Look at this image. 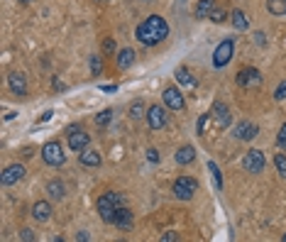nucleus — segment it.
Listing matches in <instances>:
<instances>
[{"instance_id": "f257e3e1", "label": "nucleus", "mask_w": 286, "mask_h": 242, "mask_svg": "<svg viewBox=\"0 0 286 242\" xmlns=\"http://www.w3.org/2000/svg\"><path fill=\"white\" fill-rule=\"evenodd\" d=\"M167 37H169V25L159 15H150L145 22L137 27V40L145 47H154V44L164 42Z\"/></svg>"}, {"instance_id": "f03ea898", "label": "nucleus", "mask_w": 286, "mask_h": 242, "mask_svg": "<svg viewBox=\"0 0 286 242\" xmlns=\"http://www.w3.org/2000/svg\"><path fill=\"white\" fill-rule=\"evenodd\" d=\"M95 205H98L100 218H103L105 222H113L115 210H117L120 205H125V198H122L120 193H115V191H108V193H103V196L95 201Z\"/></svg>"}, {"instance_id": "7ed1b4c3", "label": "nucleus", "mask_w": 286, "mask_h": 242, "mask_svg": "<svg viewBox=\"0 0 286 242\" xmlns=\"http://www.w3.org/2000/svg\"><path fill=\"white\" fill-rule=\"evenodd\" d=\"M42 159H44V164H49V166H61V164L66 161L64 147H61L57 140L47 142V144L42 147Z\"/></svg>"}, {"instance_id": "20e7f679", "label": "nucleus", "mask_w": 286, "mask_h": 242, "mask_svg": "<svg viewBox=\"0 0 286 242\" xmlns=\"http://www.w3.org/2000/svg\"><path fill=\"white\" fill-rule=\"evenodd\" d=\"M196 191H198V181L191 179V176H179L174 181V196L179 201H191Z\"/></svg>"}, {"instance_id": "39448f33", "label": "nucleus", "mask_w": 286, "mask_h": 242, "mask_svg": "<svg viewBox=\"0 0 286 242\" xmlns=\"http://www.w3.org/2000/svg\"><path fill=\"white\" fill-rule=\"evenodd\" d=\"M235 54V40H223L218 44V49L213 52V66L215 69H223Z\"/></svg>"}, {"instance_id": "423d86ee", "label": "nucleus", "mask_w": 286, "mask_h": 242, "mask_svg": "<svg viewBox=\"0 0 286 242\" xmlns=\"http://www.w3.org/2000/svg\"><path fill=\"white\" fill-rule=\"evenodd\" d=\"M88 144H91V135L88 132H83L81 127H69V149L71 152L81 154L83 149H88Z\"/></svg>"}, {"instance_id": "0eeeda50", "label": "nucleus", "mask_w": 286, "mask_h": 242, "mask_svg": "<svg viewBox=\"0 0 286 242\" xmlns=\"http://www.w3.org/2000/svg\"><path fill=\"white\" fill-rule=\"evenodd\" d=\"M264 152H259V149H249L247 154H245V159H242V166H245V171L247 174H259L262 169H264Z\"/></svg>"}, {"instance_id": "6e6552de", "label": "nucleus", "mask_w": 286, "mask_h": 242, "mask_svg": "<svg viewBox=\"0 0 286 242\" xmlns=\"http://www.w3.org/2000/svg\"><path fill=\"white\" fill-rule=\"evenodd\" d=\"M162 98H164V105H167L169 110H176V113H181V110L186 108V101H184V96H181V91H179V88H174V86H169V88H164V93H162Z\"/></svg>"}, {"instance_id": "1a4fd4ad", "label": "nucleus", "mask_w": 286, "mask_h": 242, "mask_svg": "<svg viewBox=\"0 0 286 242\" xmlns=\"http://www.w3.org/2000/svg\"><path fill=\"white\" fill-rule=\"evenodd\" d=\"M25 174H27V169L22 164H10V166H5L0 181H3V186H15V183H20L25 179Z\"/></svg>"}, {"instance_id": "9d476101", "label": "nucleus", "mask_w": 286, "mask_h": 242, "mask_svg": "<svg viewBox=\"0 0 286 242\" xmlns=\"http://www.w3.org/2000/svg\"><path fill=\"white\" fill-rule=\"evenodd\" d=\"M210 115L215 118V122H218V130H225V127L232 122L230 108H228L223 101H215V103H213V108H210Z\"/></svg>"}, {"instance_id": "9b49d317", "label": "nucleus", "mask_w": 286, "mask_h": 242, "mask_svg": "<svg viewBox=\"0 0 286 242\" xmlns=\"http://www.w3.org/2000/svg\"><path fill=\"white\" fill-rule=\"evenodd\" d=\"M145 118H147V125H150L152 130H162V127L167 125V110H164L162 105H150Z\"/></svg>"}, {"instance_id": "f8f14e48", "label": "nucleus", "mask_w": 286, "mask_h": 242, "mask_svg": "<svg viewBox=\"0 0 286 242\" xmlns=\"http://www.w3.org/2000/svg\"><path fill=\"white\" fill-rule=\"evenodd\" d=\"M237 83L242 86V88H257V86H262V74L257 71V69H242L240 74H237Z\"/></svg>"}, {"instance_id": "ddd939ff", "label": "nucleus", "mask_w": 286, "mask_h": 242, "mask_svg": "<svg viewBox=\"0 0 286 242\" xmlns=\"http://www.w3.org/2000/svg\"><path fill=\"white\" fill-rule=\"evenodd\" d=\"M257 132H259V127H257L254 122H249V120H245V122L235 125V130H232V135H235L240 142H249V140H254V137H257Z\"/></svg>"}, {"instance_id": "4468645a", "label": "nucleus", "mask_w": 286, "mask_h": 242, "mask_svg": "<svg viewBox=\"0 0 286 242\" xmlns=\"http://www.w3.org/2000/svg\"><path fill=\"white\" fill-rule=\"evenodd\" d=\"M132 220H134L132 210H130V208H125V205H120V208L115 210L113 225H115V227H120V230H130V227H132Z\"/></svg>"}, {"instance_id": "2eb2a0df", "label": "nucleus", "mask_w": 286, "mask_h": 242, "mask_svg": "<svg viewBox=\"0 0 286 242\" xmlns=\"http://www.w3.org/2000/svg\"><path fill=\"white\" fill-rule=\"evenodd\" d=\"M8 83H10V91H13L15 96H27V81H25V74L13 71V74L8 76Z\"/></svg>"}, {"instance_id": "dca6fc26", "label": "nucleus", "mask_w": 286, "mask_h": 242, "mask_svg": "<svg viewBox=\"0 0 286 242\" xmlns=\"http://www.w3.org/2000/svg\"><path fill=\"white\" fill-rule=\"evenodd\" d=\"M32 218H35L37 222H47V220L52 218V203H49V201H37V203L32 205Z\"/></svg>"}, {"instance_id": "f3484780", "label": "nucleus", "mask_w": 286, "mask_h": 242, "mask_svg": "<svg viewBox=\"0 0 286 242\" xmlns=\"http://www.w3.org/2000/svg\"><path fill=\"white\" fill-rule=\"evenodd\" d=\"M218 5H215V0H198V5H196V10H193V15H196V20H208L210 15H213V10H215Z\"/></svg>"}, {"instance_id": "a211bd4d", "label": "nucleus", "mask_w": 286, "mask_h": 242, "mask_svg": "<svg viewBox=\"0 0 286 242\" xmlns=\"http://www.w3.org/2000/svg\"><path fill=\"white\" fill-rule=\"evenodd\" d=\"M176 164L179 166H189V164H193V159H196V149L191 147V144H184L179 152H176Z\"/></svg>"}, {"instance_id": "6ab92c4d", "label": "nucleus", "mask_w": 286, "mask_h": 242, "mask_svg": "<svg viewBox=\"0 0 286 242\" xmlns=\"http://www.w3.org/2000/svg\"><path fill=\"white\" fill-rule=\"evenodd\" d=\"M78 161L83 164V166H100V154L95 152V149H83L81 154H78Z\"/></svg>"}, {"instance_id": "aec40b11", "label": "nucleus", "mask_w": 286, "mask_h": 242, "mask_svg": "<svg viewBox=\"0 0 286 242\" xmlns=\"http://www.w3.org/2000/svg\"><path fill=\"white\" fill-rule=\"evenodd\" d=\"M267 13L274 18L286 15V0H267Z\"/></svg>"}, {"instance_id": "412c9836", "label": "nucleus", "mask_w": 286, "mask_h": 242, "mask_svg": "<svg viewBox=\"0 0 286 242\" xmlns=\"http://www.w3.org/2000/svg\"><path fill=\"white\" fill-rule=\"evenodd\" d=\"M134 57H137V54H134L132 49H120V54H117L115 61H117L120 69H130V66L134 64Z\"/></svg>"}, {"instance_id": "4be33fe9", "label": "nucleus", "mask_w": 286, "mask_h": 242, "mask_svg": "<svg viewBox=\"0 0 286 242\" xmlns=\"http://www.w3.org/2000/svg\"><path fill=\"white\" fill-rule=\"evenodd\" d=\"M230 20H232V27H235V30H240V32H245V30L249 27V20L245 18V13H242V10H232Z\"/></svg>"}, {"instance_id": "5701e85b", "label": "nucleus", "mask_w": 286, "mask_h": 242, "mask_svg": "<svg viewBox=\"0 0 286 242\" xmlns=\"http://www.w3.org/2000/svg\"><path fill=\"white\" fill-rule=\"evenodd\" d=\"M47 193H49V198L61 201V198H64V193H66V188H64V183H61V181H49V183H47Z\"/></svg>"}, {"instance_id": "b1692460", "label": "nucleus", "mask_w": 286, "mask_h": 242, "mask_svg": "<svg viewBox=\"0 0 286 242\" xmlns=\"http://www.w3.org/2000/svg\"><path fill=\"white\" fill-rule=\"evenodd\" d=\"M176 81L181 83V86H189V88H196V79L191 76V71L189 69H176Z\"/></svg>"}, {"instance_id": "393cba45", "label": "nucleus", "mask_w": 286, "mask_h": 242, "mask_svg": "<svg viewBox=\"0 0 286 242\" xmlns=\"http://www.w3.org/2000/svg\"><path fill=\"white\" fill-rule=\"evenodd\" d=\"M127 113H130V118H132V120H139V118H145V115H147V108H145V103H142V101H134V103L130 105V110H127Z\"/></svg>"}, {"instance_id": "a878e982", "label": "nucleus", "mask_w": 286, "mask_h": 242, "mask_svg": "<svg viewBox=\"0 0 286 242\" xmlns=\"http://www.w3.org/2000/svg\"><path fill=\"white\" fill-rule=\"evenodd\" d=\"M208 171H210V176H213V181H215V188L220 191V188H223V174H220L218 164H215V161H208Z\"/></svg>"}, {"instance_id": "bb28decb", "label": "nucleus", "mask_w": 286, "mask_h": 242, "mask_svg": "<svg viewBox=\"0 0 286 242\" xmlns=\"http://www.w3.org/2000/svg\"><path fill=\"white\" fill-rule=\"evenodd\" d=\"M88 64H91V74H93V76H100V74H103V59H100L98 54H93Z\"/></svg>"}, {"instance_id": "cd10ccee", "label": "nucleus", "mask_w": 286, "mask_h": 242, "mask_svg": "<svg viewBox=\"0 0 286 242\" xmlns=\"http://www.w3.org/2000/svg\"><path fill=\"white\" fill-rule=\"evenodd\" d=\"M110 118H113V110H110V108H105V110H100V113L95 115V122H98V125H108V122H110Z\"/></svg>"}, {"instance_id": "c85d7f7f", "label": "nucleus", "mask_w": 286, "mask_h": 242, "mask_svg": "<svg viewBox=\"0 0 286 242\" xmlns=\"http://www.w3.org/2000/svg\"><path fill=\"white\" fill-rule=\"evenodd\" d=\"M274 164H276V171L281 176H286V154H276L274 157Z\"/></svg>"}, {"instance_id": "c756f323", "label": "nucleus", "mask_w": 286, "mask_h": 242, "mask_svg": "<svg viewBox=\"0 0 286 242\" xmlns=\"http://www.w3.org/2000/svg\"><path fill=\"white\" fill-rule=\"evenodd\" d=\"M225 18H228V13H225L223 8H215V10H213V15H210V20H213V22H225Z\"/></svg>"}, {"instance_id": "7c9ffc66", "label": "nucleus", "mask_w": 286, "mask_h": 242, "mask_svg": "<svg viewBox=\"0 0 286 242\" xmlns=\"http://www.w3.org/2000/svg\"><path fill=\"white\" fill-rule=\"evenodd\" d=\"M274 98H276V101H286V81H281V83L276 86V91H274Z\"/></svg>"}, {"instance_id": "2f4dec72", "label": "nucleus", "mask_w": 286, "mask_h": 242, "mask_svg": "<svg viewBox=\"0 0 286 242\" xmlns=\"http://www.w3.org/2000/svg\"><path fill=\"white\" fill-rule=\"evenodd\" d=\"M210 118H213L210 113L201 115V120H198V135H206V125H208V120H210Z\"/></svg>"}, {"instance_id": "473e14b6", "label": "nucleus", "mask_w": 286, "mask_h": 242, "mask_svg": "<svg viewBox=\"0 0 286 242\" xmlns=\"http://www.w3.org/2000/svg\"><path fill=\"white\" fill-rule=\"evenodd\" d=\"M276 142H279V147H284V149H286V122L279 127V137H276Z\"/></svg>"}, {"instance_id": "72a5a7b5", "label": "nucleus", "mask_w": 286, "mask_h": 242, "mask_svg": "<svg viewBox=\"0 0 286 242\" xmlns=\"http://www.w3.org/2000/svg\"><path fill=\"white\" fill-rule=\"evenodd\" d=\"M103 52H105V54H113V52H115V40H113V37H108V40L103 42Z\"/></svg>"}, {"instance_id": "f704fd0d", "label": "nucleus", "mask_w": 286, "mask_h": 242, "mask_svg": "<svg viewBox=\"0 0 286 242\" xmlns=\"http://www.w3.org/2000/svg\"><path fill=\"white\" fill-rule=\"evenodd\" d=\"M20 237H22L25 242H32V240H35V232H32L30 227H25V230H20Z\"/></svg>"}, {"instance_id": "c9c22d12", "label": "nucleus", "mask_w": 286, "mask_h": 242, "mask_svg": "<svg viewBox=\"0 0 286 242\" xmlns=\"http://www.w3.org/2000/svg\"><path fill=\"white\" fill-rule=\"evenodd\" d=\"M179 240V235L176 232H167V235H162V242H176Z\"/></svg>"}, {"instance_id": "e433bc0d", "label": "nucleus", "mask_w": 286, "mask_h": 242, "mask_svg": "<svg viewBox=\"0 0 286 242\" xmlns=\"http://www.w3.org/2000/svg\"><path fill=\"white\" fill-rule=\"evenodd\" d=\"M147 159L157 164V161H159V152H157V149H150V152H147Z\"/></svg>"}, {"instance_id": "4c0bfd02", "label": "nucleus", "mask_w": 286, "mask_h": 242, "mask_svg": "<svg viewBox=\"0 0 286 242\" xmlns=\"http://www.w3.org/2000/svg\"><path fill=\"white\" fill-rule=\"evenodd\" d=\"M103 91H105V93H115V91H117V83H110V86H103Z\"/></svg>"}, {"instance_id": "58836bf2", "label": "nucleus", "mask_w": 286, "mask_h": 242, "mask_svg": "<svg viewBox=\"0 0 286 242\" xmlns=\"http://www.w3.org/2000/svg\"><path fill=\"white\" fill-rule=\"evenodd\" d=\"M76 237H78V240H81V242H88V240H91V235H88V232H78V235H76Z\"/></svg>"}, {"instance_id": "ea45409f", "label": "nucleus", "mask_w": 286, "mask_h": 242, "mask_svg": "<svg viewBox=\"0 0 286 242\" xmlns=\"http://www.w3.org/2000/svg\"><path fill=\"white\" fill-rule=\"evenodd\" d=\"M254 37H257V44H264V35H262V32H257Z\"/></svg>"}, {"instance_id": "a19ab883", "label": "nucleus", "mask_w": 286, "mask_h": 242, "mask_svg": "<svg viewBox=\"0 0 286 242\" xmlns=\"http://www.w3.org/2000/svg\"><path fill=\"white\" fill-rule=\"evenodd\" d=\"M52 115H54V113H52V110H47V113H44V115H42V122H47V120H49V118H52Z\"/></svg>"}, {"instance_id": "79ce46f5", "label": "nucleus", "mask_w": 286, "mask_h": 242, "mask_svg": "<svg viewBox=\"0 0 286 242\" xmlns=\"http://www.w3.org/2000/svg\"><path fill=\"white\" fill-rule=\"evenodd\" d=\"M20 3H22V5H27V3H32V0H20Z\"/></svg>"}, {"instance_id": "37998d69", "label": "nucleus", "mask_w": 286, "mask_h": 242, "mask_svg": "<svg viewBox=\"0 0 286 242\" xmlns=\"http://www.w3.org/2000/svg\"><path fill=\"white\" fill-rule=\"evenodd\" d=\"M281 240H284V242H286V235H284V237H281Z\"/></svg>"}]
</instances>
